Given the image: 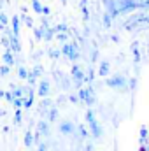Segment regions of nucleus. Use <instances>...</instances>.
Returning a JSON list of instances; mask_svg holds the SVG:
<instances>
[{"mask_svg":"<svg viewBox=\"0 0 149 151\" xmlns=\"http://www.w3.org/2000/svg\"><path fill=\"white\" fill-rule=\"evenodd\" d=\"M123 28L128 32H139L149 28V11H139L135 14H128V19L123 23Z\"/></svg>","mask_w":149,"mask_h":151,"instance_id":"f257e3e1","label":"nucleus"},{"mask_svg":"<svg viewBox=\"0 0 149 151\" xmlns=\"http://www.w3.org/2000/svg\"><path fill=\"white\" fill-rule=\"evenodd\" d=\"M86 123H88V127H90L91 137H93V139H100V137H102V128H100V125H98V121H97V118H95V113H93L91 109L86 111Z\"/></svg>","mask_w":149,"mask_h":151,"instance_id":"f03ea898","label":"nucleus"},{"mask_svg":"<svg viewBox=\"0 0 149 151\" xmlns=\"http://www.w3.org/2000/svg\"><path fill=\"white\" fill-rule=\"evenodd\" d=\"M62 55L67 56L70 62H77L79 56H81L79 44H77V42H65V44L62 46Z\"/></svg>","mask_w":149,"mask_h":151,"instance_id":"7ed1b4c3","label":"nucleus"},{"mask_svg":"<svg viewBox=\"0 0 149 151\" xmlns=\"http://www.w3.org/2000/svg\"><path fill=\"white\" fill-rule=\"evenodd\" d=\"M70 79H72V83H74L77 88H82V84L86 83V72L77 63H74L72 65V70H70Z\"/></svg>","mask_w":149,"mask_h":151,"instance_id":"20e7f679","label":"nucleus"},{"mask_svg":"<svg viewBox=\"0 0 149 151\" xmlns=\"http://www.w3.org/2000/svg\"><path fill=\"white\" fill-rule=\"evenodd\" d=\"M79 99H81V102H84L86 106H93L95 104V90H93V86H86V88H79Z\"/></svg>","mask_w":149,"mask_h":151,"instance_id":"39448f33","label":"nucleus"},{"mask_svg":"<svg viewBox=\"0 0 149 151\" xmlns=\"http://www.w3.org/2000/svg\"><path fill=\"white\" fill-rule=\"evenodd\" d=\"M105 84H107L109 88H114V90H125L126 84H128V79L121 74H116V76H112V77H109V79L105 81Z\"/></svg>","mask_w":149,"mask_h":151,"instance_id":"423d86ee","label":"nucleus"},{"mask_svg":"<svg viewBox=\"0 0 149 151\" xmlns=\"http://www.w3.org/2000/svg\"><path fill=\"white\" fill-rule=\"evenodd\" d=\"M104 5H105V12H109L112 16V19H116L117 16H121L119 12V2L117 0H102Z\"/></svg>","mask_w":149,"mask_h":151,"instance_id":"0eeeda50","label":"nucleus"},{"mask_svg":"<svg viewBox=\"0 0 149 151\" xmlns=\"http://www.w3.org/2000/svg\"><path fill=\"white\" fill-rule=\"evenodd\" d=\"M4 32H5V34H7V37H9V49H12L14 53H19V51H21V42H19V37H16V35L12 34V30H9V28H5Z\"/></svg>","mask_w":149,"mask_h":151,"instance_id":"6e6552de","label":"nucleus"},{"mask_svg":"<svg viewBox=\"0 0 149 151\" xmlns=\"http://www.w3.org/2000/svg\"><path fill=\"white\" fill-rule=\"evenodd\" d=\"M37 93H39V97H42V99H47L49 97V93H51V83L47 79H40Z\"/></svg>","mask_w":149,"mask_h":151,"instance_id":"1a4fd4ad","label":"nucleus"},{"mask_svg":"<svg viewBox=\"0 0 149 151\" xmlns=\"http://www.w3.org/2000/svg\"><path fill=\"white\" fill-rule=\"evenodd\" d=\"M60 132H62L63 135H72L75 132V125L72 121H62V123H60Z\"/></svg>","mask_w":149,"mask_h":151,"instance_id":"9d476101","label":"nucleus"},{"mask_svg":"<svg viewBox=\"0 0 149 151\" xmlns=\"http://www.w3.org/2000/svg\"><path fill=\"white\" fill-rule=\"evenodd\" d=\"M42 72H44L42 65H35V67L30 70V74H28V79H27V81H28L30 84H34V83L37 81V77H40V76H42Z\"/></svg>","mask_w":149,"mask_h":151,"instance_id":"9b49d317","label":"nucleus"},{"mask_svg":"<svg viewBox=\"0 0 149 151\" xmlns=\"http://www.w3.org/2000/svg\"><path fill=\"white\" fill-rule=\"evenodd\" d=\"M37 134L39 135H44V137L49 135V121L47 119H40L37 123Z\"/></svg>","mask_w":149,"mask_h":151,"instance_id":"f8f14e48","label":"nucleus"},{"mask_svg":"<svg viewBox=\"0 0 149 151\" xmlns=\"http://www.w3.org/2000/svg\"><path fill=\"white\" fill-rule=\"evenodd\" d=\"M2 58H4V65H9V67H11V65L16 63V58H14V51H12V49H5Z\"/></svg>","mask_w":149,"mask_h":151,"instance_id":"ddd939ff","label":"nucleus"},{"mask_svg":"<svg viewBox=\"0 0 149 151\" xmlns=\"http://www.w3.org/2000/svg\"><path fill=\"white\" fill-rule=\"evenodd\" d=\"M109 72H111V63H109L107 60H102L100 65H98V76H100V77H107Z\"/></svg>","mask_w":149,"mask_h":151,"instance_id":"4468645a","label":"nucleus"},{"mask_svg":"<svg viewBox=\"0 0 149 151\" xmlns=\"http://www.w3.org/2000/svg\"><path fill=\"white\" fill-rule=\"evenodd\" d=\"M35 142H37V141H35V134H34L32 130H28V132L25 134V146L30 150V148H32Z\"/></svg>","mask_w":149,"mask_h":151,"instance_id":"2eb2a0df","label":"nucleus"},{"mask_svg":"<svg viewBox=\"0 0 149 151\" xmlns=\"http://www.w3.org/2000/svg\"><path fill=\"white\" fill-rule=\"evenodd\" d=\"M132 55H133V62L135 65L140 63V49H139V42H133L132 44Z\"/></svg>","mask_w":149,"mask_h":151,"instance_id":"dca6fc26","label":"nucleus"},{"mask_svg":"<svg viewBox=\"0 0 149 151\" xmlns=\"http://www.w3.org/2000/svg\"><path fill=\"white\" fill-rule=\"evenodd\" d=\"M79 7H81V12H82V19H84V21H90V9H88V0H81Z\"/></svg>","mask_w":149,"mask_h":151,"instance_id":"f3484780","label":"nucleus"},{"mask_svg":"<svg viewBox=\"0 0 149 151\" xmlns=\"http://www.w3.org/2000/svg\"><path fill=\"white\" fill-rule=\"evenodd\" d=\"M53 107V102L49 100V99H42V102H40V107H39V111L40 114H47V111Z\"/></svg>","mask_w":149,"mask_h":151,"instance_id":"a211bd4d","label":"nucleus"},{"mask_svg":"<svg viewBox=\"0 0 149 151\" xmlns=\"http://www.w3.org/2000/svg\"><path fill=\"white\" fill-rule=\"evenodd\" d=\"M56 37V30H54V27H47V28H44V40H53V39Z\"/></svg>","mask_w":149,"mask_h":151,"instance_id":"6ab92c4d","label":"nucleus"},{"mask_svg":"<svg viewBox=\"0 0 149 151\" xmlns=\"http://www.w3.org/2000/svg\"><path fill=\"white\" fill-rule=\"evenodd\" d=\"M46 118H47V121H49V123L56 121V119H58V107H56V106H53V107H51V109L47 111Z\"/></svg>","mask_w":149,"mask_h":151,"instance_id":"aec40b11","label":"nucleus"},{"mask_svg":"<svg viewBox=\"0 0 149 151\" xmlns=\"http://www.w3.org/2000/svg\"><path fill=\"white\" fill-rule=\"evenodd\" d=\"M11 27H12V28H11V30H12V34H14L16 37H19V18H18V16H14V18H12Z\"/></svg>","mask_w":149,"mask_h":151,"instance_id":"412c9836","label":"nucleus"},{"mask_svg":"<svg viewBox=\"0 0 149 151\" xmlns=\"http://www.w3.org/2000/svg\"><path fill=\"white\" fill-rule=\"evenodd\" d=\"M32 104H34V90L28 86V93L25 97V107L28 109V107H32Z\"/></svg>","mask_w":149,"mask_h":151,"instance_id":"4be33fe9","label":"nucleus"},{"mask_svg":"<svg viewBox=\"0 0 149 151\" xmlns=\"http://www.w3.org/2000/svg\"><path fill=\"white\" fill-rule=\"evenodd\" d=\"M77 134H79V139H82V141L90 137V130H88L84 125H79V127H77Z\"/></svg>","mask_w":149,"mask_h":151,"instance_id":"5701e85b","label":"nucleus"},{"mask_svg":"<svg viewBox=\"0 0 149 151\" xmlns=\"http://www.w3.org/2000/svg\"><path fill=\"white\" fill-rule=\"evenodd\" d=\"M112 21H114V19H112V16L109 14V12H105V14H104V18H102V25H104L105 28H111Z\"/></svg>","mask_w":149,"mask_h":151,"instance_id":"b1692460","label":"nucleus"},{"mask_svg":"<svg viewBox=\"0 0 149 151\" xmlns=\"http://www.w3.org/2000/svg\"><path fill=\"white\" fill-rule=\"evenodd\" d=\"M32 9H34V12L42 14V9H44V5L40 4V0H32Z\"/></svg>","mask_w":149,"mask_h":151,"instance_id":"393cba45","label":"nucleus"},{"mask_svg":"<svg viewBox=\"0 0 149 151\" xmlns=\"http://www.w3.org/2000/svg\"><path fill=\"white\" fill-rule=\"evenodd\" d=\"M7 25H9V18H7L4 12H0V30H5Z\"/></svg>","mask_w":149,"mask_h":151,"instance_id":"a878e982","label":"nucleus"},{"mask_svg":"<svg viewBox=\"0 0 149 151\" xmlns=\"http://www.w3.org/2000/svg\"><path fill=\"white\" fill-rule=\"evenodd\" d=\"M54 30H56V34H63V32H70V30H69V27H67V23H58V25L54 27Z\"/></svg>","mask_w":149,"mask_h":151,"instance_id":"bb28decb","label":"nucleus"},{"mask_svg":"<svg viewBox=\"0 0 149 151\" xmlns=\"http://www.w3.org/2000/svg\"><path fill=\"white\" fill-rule=\"evenodd\" d=\"M28 74H30V72H28L25 67H18V77H19V79H28Z\"/></svg>","mask_w":149,"mask_h":151,"instance_id":"cd10ccee","label":"nucleus"},{"mask_svg":"<svg viewBox=\"0 0 149 151\" xmlns=\"http://www.w3.org/2000/svg\"><path fill=\"white\" fill-rule=\"evenodd\" d=\"M34 35H35L37 40H42V39H44V28H42V27L35 28V30H34Z\"/></svg>","mask_w":149,"mask_h":151,"instance_id":"c85d7f7f","label":"nucleus"},{"mask_svg":"<svg viewBox=\"0 0 149 151\" xmlns=\"http://www.w3.org/2000/svg\"><path fill=\"white\" fill-rule=\"evenodd\" d=\"M49 56H51L53 60H58V58L62 56V49H49Z\"/></svg>","mask_w":149,"mask_h":151,"instance_id":"c756f323","label":"nucleus"},{"mask_svg":"<svg viewBox=\"0 0 149 151\" xmlns=\"http://www.w3.org/2000/svg\"><path fill=\"white\" fill-rule=\"evenodd\" d=\"M69 35H70L69 32H63V34H56V39H58L60 42H63V44H65V42L69 40Z\"/></svg>","mask_w":149,"mask_h":151,"instance_id":"7c9ffc66","label":"nucleus"},{"mask_svg":"<svg viewBox=\"0 0 149 151\" xmlns=\"http://www.w3.org/2000/svg\"><path fill=\"white\" fill-rule=\"evenodd\" d=\"M12 106H14L16 109H21V107H25V100H23V99H14Z\"/></svg>","mask_w":149,"mask_h":151,"instance_id":"2f4dec72","label":"nucleus"},{"mask_svg":"<svg viewBox=\"0 0 149 151\" xmlns=\"http://www.w3.org/2000/svg\"><path fill=\"white\" fill-rule=\"evenodd\" d=\"M93 79H95V72H93V69H90L88 70V74H86V83H93Z\"/></svg>","mask_w":149,"mask_h":151,"instance_id":"473e14b6","label":"nucleus"},{"mask_svg":"<svg viewBox=\"0 0 149 151\" xmlns=\"http://www.w3.org/2000/svg\"><path fill=\"white\" fill-rule=\"evenodd\" d=\"M14 121H16V125H19V123H21V109H16V114H14Z\"/></svg>","mask_w":149,"mask_h":151,"instance_id":"72a5a7b5","label":"nucleus"},{"mask_svg":"<svg viewBox=\"0 0 149 151\" xmlns=\"http://www.w3.org/2000/svg\"><path fill=\"white\" fill-rule=\"evenodd\" d=\"M5 100H7L9 104L14 102V95H12V91H5Z\"/></svg>","mask_w":149,"mask_h":151,"instance_id":"f704fd0d","label":"nucleus"},{"mask_svg":"<svg viewBox=\"0 0 149 151\" xmlns=\"http://www.w3.org/2000/svg\"><path fill=\"white\" fill-rule=\"evenodd\" d=\"M9 70H11V67H9V65H2V67H0V74H2V76H7V74H9Z\"/></svg>","mask_w":149,"mask_h":151,"instance_id":"c9c22d12","label":"nucleus"},{"mask_svg":"<svg viewBox=\"0 0 149 151\" xmlns=\"http://www.w3.org/2000/svg\"><path fill=\"white\" fill-rule=\"evenodd\" d=\"M69 100H70L72 104H79V102H81V99H79V95H69Z\"/></svg>","mask_w":149,"mask_h":151,"instance_id":"e433bc0d","label":"nucleus"},{"mask_svg":"<svg viewBox=\"0 0 149 151\" xmlns=\"http://www.w3.org/2000/svg\"><path fill=\"white\" fill-rule=\"evenodd\" d=\"M23 19H25V23H27V27H30V28L34 27V21H32V18H30V16H23Z\"/></svg>","mask_w":149,"mask_h":151,"instance_id":"4c0bfd02","label":"nucleus"},{"mask_svg":"<svg viewBox=\"0 0 149 151\" xmlns=\"http://www.w3.org/2000/svg\"><path fill=\"white\" fill-rule=\"evenodd\" d=\"M128 84H130V88H132V90H135V88H137V79H135V77H133V79H130V83H128Z\"/></svg>","mask_w":149,"mask_h":151,"instance_id":"58836bf2","label":"nucleus"},{"mask_svg":"<svg viewBox=\"0 0 149 151\" xmlns=\"http://www.w3.org/2000/svg\"><path fill=\"white\" fill-rule=\"evenodd\" d=\"M37 151H47V144H46V142H40L39 148H37Z\"/></svg>","mask_w":149,"mask_h":151,"instance_id":"ea45409f","label":"nucleus"},{"mask_svg":"<svg viewBox=\"0 0 149 151\" xmlns=\"http://www.w3.org/2000/svg\"><path fill=\"white\" fill-rule=\"evenodd\" d=\"M42 14H44V16H49V14H51V9H49L47 5H44V9H42Z\"/></svg>","mask_w":149,"mask_h":151,"instance_id":"a19ab883","label":"nucleus"},{"mask_svg":"<svg viewBox=\"0 0 149 151\" xmlns=\"http://www.w3.org/2000/svg\"><path fill=\"white\" fill-rule=\"evenodd\" d=\"M112 40H114V42H119V37H117V35H112Z\"/></svg>","mask_w":149,"mask_h":151,"instance_id":"79ce46f5","label":"nucleus"},{"mask_svg":"<svg viewBox=\"0 0 149 151\" xmlns=\"http://www.w3.org/2000/svg\"><path fill=\"white\" fill-rule=\"evenodd\" d=\"M0 99H5V91H2V90H0Z\"/></svg>","mask_w":149,"mask_h":151,"instance_id":"37998d69","label":"nucleus"},{"mask_svg":"<svg viewBox=\"0 0 149 151\" xmlns=\"http://www.w3.org/2000/svg\"><path fill=\"white\" fill-rule=\"evenodd\" d=\"M84 151H93V148H91V144H88V148H86Z\"/></svg>","mask_w":149,"mask_h":151,"instance_id":"c03bdc74","label":"nucleus"},{"mask_svg":"<svg viewBox=\"0 0 149 151\" xmlns=\"http://www.w3.org/2000/svg\"><path fill=\"white\" fill-rule=\"evenodd\" d=\"M67 2H69V0H62V4H63V5H67Z\"/></svg>","mask_w":149,"mask_h":151,"instance_id":"a18cd8bd","label":"nucleus"},{"mask_svg":"<svg viewBox=\"0 0 149 151\" xmlns=\"http://www.w3.org/2000/svg\"><path fill=\"white\" fill-rule=\"evenodd\" d=\"M0 12H2V2H0Z\"/></svg>","mask_w":149,"mask_h":151,"instance_id":"49530a36","label":"nucleus"},{"mask_svg":"<svg viewBox=\"0 0 149 151\" xmlns=\"http://www.w3.org/2000/svg\"><path fill=\"white\" fill-rule=\"evenodd\" d=\"M28 151H32V150H28Z\"/></svg>","mask_w":149,"mask_h":151,"instance_id":"de8ad7c7","label":"nucleus"}]
</instances>
